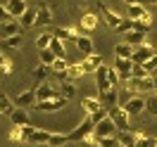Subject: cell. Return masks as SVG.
<instances>
[{
  "mask_svg": "<svg viewBox=\"0 0 157 147\" xmlns=\"http://www.w3.org/2000/svg\"><path fill=\"white\" fill-rule=\"evenodd\" d=\"M93 135H95V138H114V135H117L114 121H112L109 116L100 119L98 123H93Z\"/></svg>",
  "mask_w": 157,
  "mask_h": 147,
  "instance_id": "cell-2",
  "label": "cell"
},
{
  "mask_svg": "<svg viewBox=\"0 0 157 147\" xmlns=\"http://www.w3.org/2000/svg\"><path fill=\"white\" fill-rule=\"evenodd\" d=\"M36 45H38V50H45L50 45V33L45 31V33H40L38 38H36Z\"/></svg>",
  "mask_w": 157,
  "mask_h": 147,
  "instance_id": "cell-41",
  "label": "cell"
},
{
  "mask_svg": "<svg viewBox=\"0 0 157 147\" xmlns=\"http://www.w3.org/2000/svg\"><path fill=\"white\" fill-rule=\"evenodd\" d=\"M95 83H98V93H105V90H109L112 86H109V81H107V67L102 64V67H98L95 71Z\"/></svg>",
  "mask_w": 157,
  "mask_h": 147,
  "instance_id": "cell-15",
  "label": "cell"
},
{
  "mask_svg": "<svg viewBox=\"0 0 157 147\" xmlns=\"http://www.w3.org/2000/svg\"><path fill=\"white\" fill-rule=\"evenodd\" d=\"M55 62V55L50 52V48H45V50H40V64H45V67H50Z\"/></svg>",
  "mask_w": 157,
  "mask_h": 147,
  "instance_id": "cell-39",
  "label": "cell"
},
{
  "mask_svg": "<svg viewBox=\"0 0 157 147\" xmlns=\"http://www.w3.org/2000/svg\"><path fill=\"white\" fill-rule=\"evenodd\" d=\"M67 142H69L67 135H62V133H50V138H48L50 147H62V145H67Z\"/></svg>",
  "mask_w": 157,
  "mask_h": 147,
  "instance_id": "cell-35",
  "label": "cell"
},
{
  "mask_svg": "<svg viewBox=\"0 0 157 147\" xmlns=\"http://www.w3.org/2000/svg\"><path fill=\"white\" fill-rule=\"evenodd\" d=\"M33 95H36V102H43V100H52V97H62V95H59L57 90L50 86L48 81H43L38 88L33 90Z\"/></svg>",
  "mask_w": 157,
  "mask_h": 147,
  "instance_id": "cell-8",
  "label": "cell"
},
{
  "mask_svg": "<svg viewBox=\"0 0 157 147\" xmlns=\"http://www.w3.org/2000/svg\"><path fill=\"white\" fill-rule=\"evenodd\" d=\"M5 10H7V14H10L12 19H19L21 14L29 10V7H26V0H7Z\"/></svg>",
  "mask_w": 157,
  "mask_h": 147,
  "instance_id": "cell-13",
  "label": "cell"
},
{
  "mask_svg": "<svg viewBox=\"0 0 157 147\" xmlns=\"http://www.w3.org/2000/svg\"><path fill=\"white\" fill-rule=\"evenodd\" d=\"M48 69H50V67H45V64H38V67L33 69V76H36V81H40V83H43V81H45V76H48Z\"/></svg>",
  "mask_w": 157,
  "mask_h": 147,
  "instance_id": "cell-40",
  "label": "cell"
},
{
  "mask_svg": "<svg viewBox=\"0 0 157 147\" xmlns=\"http://www.w3.org/2000/svg\"><path fill=\"white\" fill-rule=\"evenodd\" d=\"M7 19H12V17L7 14V10H5V5H0V21H7Z\"/></svg>",
  "mask_w": 157,
  "mask_h": 147,
  "instance_id": "cell-50",
  "label": "cell"
},
{
  "mask_svg": "<svg viewBox=\"0 0 157 147\" xmlns=\"http://www.w3.org/2000/svg\"><path fill=\"white\" fill-rule=\"evenodd\" d=\"M10 140H21V128L19 126H14L10 130Z\"/></svg>",
  "mask_w": 157,
  "mask_h": 147,
  "instance_id": "cell-49",
  "label": "cell"
},
{
  "mask_svg": "<svg viewBox=\"0 0 157 147\" xmlns=\"http://www.w3.org/2000/svg\"><path fill=\"white\" fill-rule=\"evenodd\" d=\"M119 107L124 109L128 116H138V114L145 112V97H143V95H131V97H128L124 105H119Z\"/></svg>",
  "mask_w": 157,
  "mask_h": 147,
  "instance_id": "cell-3",
  "label": "cell"
},
{
  "mask_svg": "<svg viewBox=\"0 0 157 147\" xmlns=\"http://www.w3.org/2000/svg\"><path fill=\"white\" fill-rule=\"evenodd\" d=\"M98 67H102V57H100V55H95V52H93V55H86V59L81 62L83 74H93Z\"/></svg>",
  "mask_w": 157,
  "mask_h": 147,
  "instance_id": "cell-14",
  "label": "cell"
},
{
  "mask_svg": "<svg viewBox=\"0 0 157 147\" xmlns=\"http://www.w3.org/2000/svg\"><path fill=\"white\" fill-rule=\"evenodd\" d=\"M67 67H69V62H67V59H59V57H55V62L50 64V69H52V74H55V79H57V81H67V76H64Z\"/></svg>",
  "mask_w": 157,
  "mask_h": 147,
  "instance_id": "cell-19",
  "label": "cell"
},
{
  "mask_svg": "<svg viewBox=\"0 0 157 147\" xmlns=\"http://www.w3.org/2000/svg\"><path fill=\"white\" fill-rule=\"evenodd\" d=\"M155 55H157V48H155Z\"/></svg>",
  "mask_w": 157,
  "mask_h": 147,
  "instance_id": "cell-55",
  "label": "cell"
},
{
  "mask_svg": "<svg viewBox=\"0 0 157 147\" xmlns=\"http://www.w3.org/2000/svg\"><path fill=\"white\" fill-rule=\"evenodd\" d=\"M10 112H12L10 100L5 97V95H0V114H7V116H10Z\"/></svg>",
  "mask_w": 157,
  "mask_h": 147,
  "instance_id": "cell-43",
  "label": "cell"
},
{
  "mask_svg": "<svg viewBox=\"0 0 157 147\" xmlns=\"http://www.w3.org/2000/svg\"><path fill=\"white\" fill-rule=\"evenodd\" d=\"M2 48H7V50H17L21 48V33L19 36H10V38H2V43H0Z\"/></svg>",
  "mask_w": 157,
  "mask_h": 147,
  "instance_id": "cell-33",
  "label": "cell"
},
{
  "mask_svg": "<svg viewBox=\"0 0 157 147\" xmlns=\"http://www.w3.org/2000/svg\"><path fill=\"white\" fill-rule=\"evenodd\" d=\"M36 105V95H33V90H24L21 95H17V107L26 109V107H33Z\"/></svg>",
  "mask_w": 157,
  "mask_h": 147,
  "instance_id": "cell-24",
  "label": "cell"
},
{
  "mask_svg": "<svg viewBox=\"0 0 157 147\" xmlns=\"http://www.w3.org/2000/svg\"><path fill=\"white\" fill-rule=\"evenodd\" d=\"M124 86L126 90H131L133 95H147V93H152L155 86H152V76H143V79H126L124 81Z\"/></svg>",
  "mask_w": 157,
  "mask_h": 147,
  "instance_id": "cell-1",
  "label": "cell"
},
{
  "mask_svg": "<svg viewBox=\"0 0 157 147\" xmlns=\"http://www.w3.org/2000/svg\"><path fill=\"white\" fill-rule=\"evenodd\" d=\"M50 19H52V12L45 2H38V10H36V24H43V26H50Z\"/></svg>",
  "mask_w": 157,
  "mask_h": 147,
  "instance_id": "cell-17",
  "label": "cell"
},
{
  "mask_svg": "<svg viewBox=\"0 0 157 147\" xmlns=\"http://www.w3.org/2000/svg\"><path fill=\"white\" fill-rule=\"evenodd\" d=\"M143 2H147V5H157V0H143Z\"/></svg>",
  "mask_w": 157,
  "mask_h": 147,
  "instance_id": "cell-52",
  "label": "cell"
},
{
  "mask_svg": "<svg viewBox=\"0 0 157 147\" xmlns=\"http://www.w3.org/2000/svg\"><path fill=\"white\" fill-rule=\"evenodd\" d=\"M90 130H93V121H90V116L88 119H83L81 123H78L71 133L67 135V140H71V142H78V140H86V135H88Z\"/></svg>",
  "mask_w": 157,
  "mask_h": 147,
  "instance_id": "cell-7",
  "label": "cell"
},
{
  "mask_svg": "<svg viewBox=\"0 0 157 147\" xmlns=\"http://www.w3.org/2000/svg\"><path fill=\"white\" fill-rule=\"evenodd\" d=\"M95 24H98V17L90 14V12L81 17V29H83V31H93V29H95Z\"/></svg>",
  "mask_w": 157,
  "mask_h": 147,
  "instance_id": "cell-30",
  "label": "cell"
},
{
  "mask_svg": "<svg viewBox=\"0 0 157 147\" xmlns=\"http://www.w3.org/2000/svg\"><path fill=\"white\" fill-rule=\"evenodd\" d=\"M100 95V105L105 109H109V107H114V105H119V95H117V90L114 88H109V90H105V93H98Z\"/></svg>",
  "mask_w": 157,
  "mask_h": 147,
  "instance_id": "cell-16",
  "label": "cell"
},
{
  "mask_svg": "<svg viewBox=\"0 0 157 147\" xmlns=\"http://www.w3.org/2000/svg\"><path fill=\"white\" fill-rule=\"evenodd\" d=\"M81 107L86 109L88 114H93V112H98V109H102V105H100L98 97H83V102H81Z\"/></svg>",
  "mask_w": 157,
  "mask_h": 147,
  "instance_id": "cell-27",
  "label": "cell"
},
{
  "mask_svg": "<svg viewBox=\"0 0 157 147\" xmlns=\"http://www.w3.org/2000/svg\"><path fill=\"white\" fill-rule=\"evenodd\" d=\"M152 55H155V48L145 40V43H140V45L133 48V52H131V62H133V64H143V62H145L147 57H152Z\"/></svg>",
  "mask_w": 157,
  "mask_h": 147,
  "instance_id": "cell-6",
  "label": "cell"
},
{
  "mask_svg": "<svg viewBox=\"0 0 157 147\" xmlns=\"http://www.w3.org/2000/svg\"><path fill=\"white\" fill-rule=\"evenodd\" d=\"M64 105H67V100H64V97H52V100L36 102L33 107L38 109V112H59V109H64Z\"/></svg>",
  "mask_w": 157,
  "mask_h": 147,
  "instance_id": "cell-9",
  "label": "cell"
},
{
  "mask_svg": "<svg viewBox=\"0 0 157 147\" xmlns=\"http://www.w3.org/2000/svg\"><path fill=\"white\" fill-rule=\"evenodd\" d=\"M59 95L64 100H71L74 95H76V88H74V83H69V81H59Z\"/></svg>",
  "mask_w": 157,
  "mask_h": 147,
  "instance_id": "cell-26",
  "label": "cell"
},
{
  "mask_svg": "<svg viewBox=\"0 0 157 147\" xmlns=\"http://www.w3.org/2000/svg\"><path fill=\"white\" fill-rule=\"evenodd\" d=\"M10 119H12V126H19V128L29 123V114H26V109H21V107L12 109V112H10Z\"/></svg>",
  "mask_w": 157,
  "mask_h": 147,
  "instance_id": "cell-20",
  "label": "cell"
},
{
  "mask_svg": "<svg viewBox=\"0 0 157 147\" xmlns=\"http://www.w3.org/2000/svg\"><path fill=\"white\" fill-rule=\"evenodd\" d=\"M117 145L119 147H136V140H138V133L131 130V128H124V130H117Z\"/></svg>",
  "mask_w": 157,
  "mask_h": 147,
  "instance_id": "cell-10",
  "label": "cell"
},
{
  "mask_svg": "<svg viewBox=\"0 0 157 147\" xmlns=\"http://www.w3.org/2000/svg\"><path fill=\"white\" fill-rule=\"evenodd\" d=\"M100 10H102V21H105L107 26H112V29H117V24H119V21H121V19H124V17H119L117 12L107 10L105 5H100Z\"/></svg>",
  "mask_w": 157,
  "mask_h": 147,
  "instance_id": "cell-21",
  "label": "cell"
},
{
  "mask_svg": "<svg viewBox=\"0 0 157 147\" xmlns=\"http://www.w3.org/2000/svg\"><path fill=\"white\" fill-rule=\"evenodd\" d=\"M121 2H126V5H133V2H138V0H121Z\"/></svg>",
  "mask_w": 157,
  "mask_h": 147,
  "instance_id": "cell-51",
  "label": "cell"
},
{
  "mask_svg": "<svg viewBox=\"0 0 157 147\" xmlns=\"http://www.w3.org/2000/svg\"><path fill=\"white\" fill-rule=\"evenodd\" d=\"M131 76H133V79H143V76H150V74L143 69V64H133V69H131Z\"/></svg>",
  "mask_w": 157,
  "mask_h": 147,
  "instance_id": "cell-44",
  "label": "cell"
},
{
  "mask_svg": "<svg viewBox=\"0 0 157 147\" xmlns=\"http://www.w3.org/2000/svg\"><path fill=\"white\" fill-rule=\"evenodd\" d=\"M131 69H133V62H131V59L117 57V62H114V71L119 74V81H121V83H124L126 79H131Z\"/></svg>",
  "mask_w": 157,
  "mask_h": 147,
  "instance_id": "cell-11",
  "label": "cell"
},
{
  "mask_svg": "<svg viewBox=\"0 0 157 147\" xmlns=\"http://www.w3.org/2000/svg\"><path fill=\"white\" fill-rule=\"evenodd\" d=\"M117 31H119V33H128V31H133V19L124 17V19L117 24Z\"/></svg>",
  "mask_w": 157,
  "mask_h": 147,
  "instance_id": "cell-37",
  "label": "cell"
},
{
  "mask_svg": "<svg viewBox=\"0 0 157 147\" xmlns=\"http://www.w3.org/2000/svg\"><path fill=\"white\" fill-rule=\"evenodd\" d=\"M145 109H147V114L157 116V95L155 93H147L145 95Z\"/></svg>",
  "mask_w": 157,
  "mask_h": 147,
  "instance_id": "cell-34",
  "label": "cell"
},
{
  "mask_svg": "<svg viewBox=\"0 0 157 147\" xmlns=\"http://www.w3.org/2000/svg\"><path fill=\"white\" fill-rule=\"evenodd\" d=\"M21 33V24L17 19H7V21H0V36L2 38H10V36H19Z\"/></svg>",
  "mask_w": 157,
  "mask_h": 147,
  "instance_id": "cell-12",
  "label": "cell"
},
{
  "mask_svg": "<svg viewBox=\"0 0 157 147\" xmlns=\"http://www.w3.org/2000/svg\"><path fill=\"white\" fill-rule=\"evenodd\" d=\"M107 116L114 121V126H117V130H124V128H131L128 126V114L124 112V109L119 107V105H114V107L107 109Z\"/></svg>",
  "mask_w": 157,
  "mask_h": 147,
  "instance_id": "cell-5",
  "label": "cell"
},
{
  "mask_svg": "<svg viewBox=\"0 0 157 147\" xmlns=\"http://www.w3.org/2000/svg\"><path fill=\"white\" fill-rule=\"evenodd\" d=\"M76 48L81 55H93V40L88 38V36H76Z\"/></svg>",
  "mask_w": 157,
  "mask_h": 147,
  "instance_id": "cell-25",
  "label": "cell"
},
{
  "mask_svg": "<svg viewBox=\"0 0 157 147\" xmlns=\"http://www.w3.org/2000/svg\"><path fill=\"white\" fill-rule=\"evenodd\" d=\"M131 52H133V45H128V43H119L117 48H114V55L124 57V59H131Z\"/></svg>",
  "mask_w": 157,
  "mask_h": 147,
  "instance_id": "cell-32",
  "label": "cell"
},
{
  "mask_svg": "<svg viewBox=\"0 0 157 147\" xmlns=\"http://www.w3.org/2000/svg\"><path fill=\"white\" fill-rule=\"evenodd\" d=\"M126 43L128 45H140V43H145V33H140V31H128L126 33Z\"/></svg>",
  "mask_w": 157,
  "mask_h": 147,
  "instance_id": "cell-29",
  "label": "cell"
},
{
  "mask_svg": "<svg viewBox=\"0 0 157 147\" xmlns=\"http://www.w3.org/2000/svg\"><path fill=\"white\" fill-rule=\"evenodd\" d=\"M107 81H109V86H112V88L119 83V74L114 71V67H107Z\"/></svg>",
  "mask_w": 157,
  "mask_h": 147,
  "instance_id": "cell-45",
  "label": "cell"
},
{
  "mask_svg": "<svg viewBox=\"0 0 157 147\" xmlns=\"http://www.w3.org/2000/svg\"><path fill=\"white\" fill-rule=\"evenodd\" d=\"M48 48H50V52H52L55 57L67 59V48H64V43H62L59 38H55L52 33H50V45H48Z\"/></svg>",
  "mask_w": 157,
  "mask_h": 147,
  "instance_id": "cell-18",
  "label": "cell"
},
{
  "mask_svg": "<svg viewBox=\"0 0 157 147\" xmlns=\"http://www.w3.org/2000/svg\"><path fill=\"white\" fill-rule=\"evenodd\" d=\"M155 145H157V138H155Z\"/></svg>",
  "mask_w": 157,
  "mask_h": 147,
  "instance_id": "cell-54",
  "label": "cell"
},
{
  "mask_svg": "<svg viewBox=\"0 0 157 147\" xmlns=\"http://www.w3.org/2000/svg\"><path fill=\"white\" fill-rule=\"evenodd\" d=\"M50 33H52L55 38H59L62 43H64V40H76V36H78L74 29H62V26H55V29L50 31Z\"/></svg>",
  "mask_w": 157,
  "mask_h": 147,
  "instance_id": "cell-22",
  "label": "cell"
},
{
  "mask_svg": "<svg viewBox=\"0 0 157 147\" xmlns=\"http://www.w3.org/2000/svg\"><path fill=\"white\" fill-rule=\"evenodd\" d=\"M152 86H155V90H157V76H152Z\"/></svg>",
  "mask_w": 157,
  "mask_h": 147,
  "instance_id": "cell-53",
  "label": "cell"
},
{
  "mask_svg": "<svg viewBox=\"0 0 157 147\" xmlns=\"http://www.w3.org/2000/svg\"><path fill=\"white\" fill-rule=\"evenodd\" d=\"M136 147H157V145H155V138H147L145 133H138Z\"/></svg>",
  "mask_w": 157,
  "mask_h": 147,
  "instance_id": "cell-36",
  "label": "cell"
},
{
  "mask_svg": "<svg viewBox=\"0 0 157 147\" xmlns=\"http://www.w3.org/2000/svg\"><path fill=\"white\" fill-rule=\"evenodd\" d=\"M138 2H143V0H138Z\"/></svg>",
  "mask_w": 157,
  "mask_h": 147,
  "instance_id": "cell-56",
  "label": "cell"
},
{
  "mask_svg": "<svg viewBox=\"0 0 157 147\" xmlns=\"http://www.w3.org/2000/svg\"><path fill=\"white\" fill-rule=\"evenodd\" d=\"M19 24H21V29H31V26L36 24V12L26 10V12H24V14L19 17Z\"/></svg>",
  "mask_w": 157,
  "mask_h": 147,
  "instance_id": "cell-31",
  "label": "cell"
},
{
  "mask_svg": "<svg viewBox=\"0 0 157 147\" xmlns=\"http://www.w3.org/2000/svg\"><path fill=\"white\" fill-rule=\"evenodd\" d=\"M126 17L128 19H138L145 21V24H152V14L140 5V2H133V5H126Z\"/></svg>",
  "mask_w": 157,
  "mask_h": 147,
  "instance_id": "cell-4",
  "label": "cell"
},
{
  "mask_svg": "<svg viewBox=\"0 0 157 147\" xmlns=\"http://www.w3.org/2000/svg\"><path fill=\"white\" fill-rule=\"evenodd\" d=\"M107 116V109L102 107V109H98V112H93V114H90V121H93V123H98L100 119H105Z\"/></svg>",
  "mask_w": 157,
  "mask_h": 147,
  "instance_id": "cell-46",
  "label": "cell"
},
{
  "mask_svg": "<svg viewBox=\"0 0 157 147\" xmlns=\"http://www.w3.org/2000/svg\"><path fill=\"white\" fill-rule=\"evenodd\" d=\"M64 76H67V81H76L83 76V69H81V64H69L67 71H64Z\"/></svg>",
  "mask_w": 157,
  "mask_h": 147,
  "instance_id": "cell-28",
  "label": "cell"
},
{
  "mask_svg": "<svg viewBox=\"0 0 157 147\" xmlns=\"http://www.w3.org/2000/svg\"><path fill=\"white\" fill-rule=\"evenodd\" d=\"M33 130H36V128H33V126H29V123H26V126H21V140L26 142V138H29L31 133H33Z\"/></svg>",
  "mask_w": 157,
  "mask_h": 147,
  "instance_id": "cell-48",
  "label": "cell"
},
{
  "mask_svg": "<svg viewBox=\"0 0 157 147\" xmlns=\"http://www.w3.org/2000/svg\"><path fill=\"white\" fill-rule=\"evenodd\" d=\"M143 69H145L147 74H152V71L157 69V55H152V57H147L145 62H143Z\"/></svg>",
  "mask_w": 157,
  "mask_h": 147,
  "instance_id": "cell-42",
  "label": "cell"
},
{
  "mask_svg": "<svg viewBox=\"0 0 157 147\" xmlns=\"http://www.w3.org/2000/svg\"><path fill=\"white\" fill-rule=\"evenodd\" d=\"M0 69H2V74H10V71H12V64L2 57V52H0Z\"/></svg>",
  "mask_w": 157,
  "mask_h": 147,
  "instance_id": "cell-47",
  "label": "cell"
},
{
  "mask_svg": "<svg viewBox=\"0 0 157 147\" xmlns=\"http://www.w3.org/2000/svg\"><path fill=\"white\" fill-rule=\"evenodd\" d=\"M48 138H50L48 130H40V128H36V130H33V133L26 138V142H31V145H48Z\"/></svg>",
  "mask_w": 157,
  "mask_h": 147,
  "instance_id": "cell-23",
  "label": "cell"
},
{
  "mask_svg": "<svg viewBox=\"0 0 157 147\" xmlns=\"http://www.w3.org/2000/svg\"><path fill=\"white\" fill-rule=\"evenodd\" d=\"M93 145H98V147H119L117 145V138H95Z\"/></svg>",
  "mask_w": 157,
  "mask_h": 147,
  "instance_id": "cell-38",
  "label": "cell"
}]
</instances>
